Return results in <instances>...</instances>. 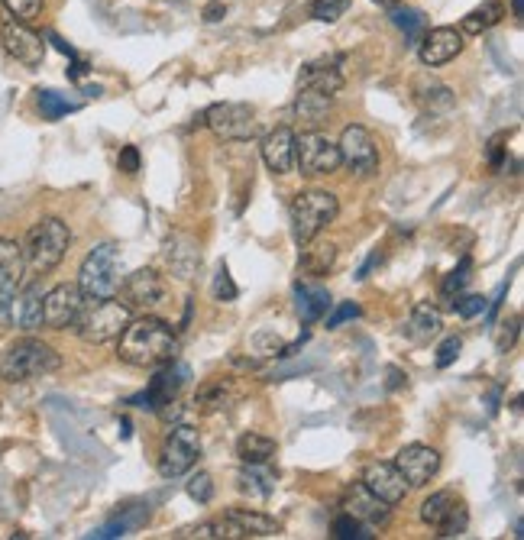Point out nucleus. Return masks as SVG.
Listing matches in <instances>:
<instances>
[{"label": "nucleus", "instance_id": "obj_1", "mask_svg": "<svg viewBox=\"0 0 524 540\" xmlns=\"http://www.w3.org/2000/svg\"><path fill=\"white\" fill-rule=\"evenodd\" d=\"M117 356L133 369H159L178 359V334L159 317H130L117 337Z\"/></svg>", "mask_w": 524, "mask_h": 540}, {"label": "nucleus", "instance_id": "obj_2", "mask_svg": "<svg viewBox=\"0 0 524 540\" xmlns=\"http://www.w3.org/2000/svg\"><path fill=\"white\" fill-rule=\"evenodd\" d=\"M337 59H324V62H308L305 68H301L298 75V94H295V114L298 120L311 123V127H317L327 114L330 107H334L337 94L343 91V75L337 72Z\"/></svg>", "mask_w": 524, "mask_h": 540}, {"label": "nucleus", "instance_id": "obj_3", "mask_svg": "<svg viewBox=\"0 0 524 540\" xmlns=\"http://www.w3.org/2000/svg\"><path fill=\"white\" fill-rule=\"evenodd\" d=\"M337 214H340V201H337L334 191H327V188L298 191V195L292 198V207H288V220H292V240L298 246L317 240L330 224H334Z\"/></svg>", "mask_w": 524, "mask_h": 540}, {"label": "nucleus", "instance_id": "obj_4", "mask_svg": "<svg viewBox=\"0 0 524 540\" xmlns=\"http://www.w3.org/2000/svg\"><path fill=\"white\" fill-rule=\"evenodd\" d=\"M68 246H72V230H68L65 220L43 217L39 224L30 227V233H26V240L20 246L23 249V266L33 275H46L65 259Z\"/></svg>", "mask_w": 524, "mask_h": 540}, {"label": "nucleus", "instance_id": "obj_5", "mask_svg": "<svg viewBox=\"0 0 524 540\" xmlns=\"http://www.w3.org/2000/svg\"><path fill=\"white\" fill-rule=\"evenodd\" d=\"M62 366V356L49 343L36 337H23L17 343L4 346L0 353V379L4 382H30L39 376H49Z\"/></svg>", "mask_w": 524, "mask_h": 540}, {"label": "nucleus", "instance_id": "obj_6", "mask_svg": "<svg viewBox=\"0 0 524 540\" xmlns=\"http://www.w3.org/2000/svg\"><path fill=\"white\" fill-rule=\"evenodd\" d=\"M282 534V521H275L266 511L253 508H227L224 515L214 521H204L191 528L185 537H204V540H250V537H275Z\"/></svg>", "mask_w": 524, "mask_h": 540}, {"label": "nucleus", "instance_id": "obj_7", "mask_svg": "<svg viewBox=\"0 0 524 540\" xmlns=\"http://www.w3.org/2000/svg\"><path fill=\"white\" fill-rule=\"evenodd\" d=\"M78 292L85 301H104L120 295V246L98 243L78 269Z\"/></svg>", "mask_w": 524, "mask_h": 540}, {"label": "nucleus", "instance_id": "obj_8", "mask_svg": "<svg viewBox=\"0 0 524 540\" xmlns=\"http://www.w3.org/2000/svg\"><path fill=\"white\" fill-rule=\"evenodd\" d=\"M133 311L127 304H120L117 298H104V301H85L78 321H75V334L85 343H110L123 334V327L130 324Z\"/></svg>", "mask_w": 524, "mask_h": 540}, {"label": "nucleus", "instance_id": "obj_9", "mask_svg": "<svg viewBox=\"0 0 524 540\" xmlns=\"http://www.w3.org/2000/svg\"><path fill=\"white\" fill-rule=\"evenodd\" d=\"M204 127H208L217 140H227V143H250L259 133L256 110L250 104H237V101L211 104L204 110Z\"/></svg>", "mask_w": 524, "mask_h": 540}, {"label": "nucleus", "instance_id": "obj_10", "mask_svg": "<svg viewBox=\"0 0 524 540\" xmlns=\"http://www.w3.org/2000/svg\"><path fill=\"white\" fill-rule=\"evenodd\" d=\"M201 456V437L191 424H172V431L165 434L162 450H159V476L162 479H178L185 476Z\"/></svg>", "mask_w": 524, "mask_h": 540}, {"label": "nucleus", "instance_id": "obj_11", "mask_svg": "<svg viewBox=\"0 0 524 540\" xmlns=\"http://www.w3.org/2000/svg\"><path fill=\"white\" fill-rule=\"evenodd\" d=\"M337 149H340V165H347L356 178H372L379 172V165H382L379 146L372 140V133L366 127H360V123L343 127Z\"/></svg>", "mask_w": 524, "mask_h": 540}, {"label": "nucleus", "instance_id": "obj_12", "mask_svg": "<svg viewBox=\"0 0 524 540\" xmlns=\"http://www.w3.org/2000/svg\"><path fill=\"white\" fill-rule=\"evenodd\" d=\"M295 165L301 175L317 178V175H334L340 169V149L330 136L308 130L295 136Z\"/></svg>", "mask_w": 524, "mask_h": 540}, {"label": "nucleus", "instance_id": "obj_13", "mask_svg": "<svg viewBox=\"0 0 524 540\" xmlns=\"http://www.w3.org/2000/svg\"><path fill=\"white\" fill-rule=\"evenodd\" d=\"M188 379H191V369L185 363H178V359H172V363L159 366L153 382H149V389H143L140 395H133L127 405L140 408V411H159L162 405H169V401L178 398V392L185 389Z\"/></svg>", "mask_w": 524, "mask_h": 540}, {"label": "nucleus", "instance_id": "obj_14", "mask_svg": "<svg viewBox=\"0 0 524 540\" xmlns=\"http://www.w3.org/2000/svg\"><path fill=\"white\" fill-rule=\"evenodd\" d=\"M0 43H4V52L13 62H20L26 68H39L46 59V43L36 30H30V23L20 20H7L0 26Z\"/></svg>", "mask_w": 524, "mask_h": 540}, {"label": "nucleus", "instance_id": "obj_15", "mask_svg": "<svg viewBox=\"0 0 524 540\" xmlns=\"http://www.w3.org/2000/svg\"><path fill=\"white\" fill-rule=\"evenodd\" d=\"M81 308H85V295L78 292V285H55L43 295V327L49 330L75 327Z\"/></svg>", "mask_w": 524, "mask_h": 540}, {"label": "nucleus", "instance_id": "obj_16", "mask_svg": "<svg viewBox=\"0 0 524 540\" xmlns=\"http://www.w3.org/2000/svg\"><path fill=\"white\" fill-rule=\"evenodd\" d=\"M395 466H398V473L405 476L408 489H424L427 482L437 476L440 453L434 447H424V443H408V447L398 450Z\"/></svg>", "mask_w": 524, "mask_h": 540}, {"label": "nucleus", "instance_id": "obj_17", "mask_svg": "<svg viewBox=\"0 0 524 540\" xmlns=\"http://www.w3.org/2000/svg\"><path fill=\"white\" fill-rule=\"evenodd\" d=\"M363 486L376 495V498H382L385 505L389 508H395V505H402L405 498H408V482H405V476L398 473V466L395 463H382V460H376V463H369L366 469H363Z\"/></svg>", "mask_w": 524, "mask_h": 540}, {"label": "nucleus", "instance_id": "obj_18", "mask_svg": "<svg viewBox=\"0 0 524 540\" xmlns=\"http://www.w3.org/2000/svg\"><path fill=\"white\" fill-rule=\"evenodd\" d=\"M463 52V33L457 26H437V30H427L424 39L418 43V59L427 68H440L453 62Z\"/></svg>", "mask_w": 524, "mask_h": 540}, {"label": "nucleus", "instance_id": "obj_19", "mask_svg": "<svg viewBox=\"0 0 524 540\" xmlns=\"http://www.w3.org/2000/svg\"><path fill=\"white\" fill-rule=\"evenodd\" d=\"M123 288V304L133 311V308H140V311H149V308H156V304L165 301V279L156 272V269H136L133 275H127V279L120 282Z\"/></svg>", "mask_w": 524, "mask_h": 540}, {"label": "nucleus", "instance_id": "obj_20", "mask_svg": "<svg viewBox=\"0 0 524 540\" xmlns=\"http://www.w3.org/2000/svg\"><path fill=\"white\" fill-rule=\"evenodd\" d=\"M343 511L353 515L356 521H363L366 528H385V524H389V515H392V508L385 505L382 498L372 495L363 482H356V486L343 492Z\"/></svg>", "mask_w": 524, "mask_h": 540}, {"label": "nucleus", "instance_id": "obj_21", "mask_svg": "<svg viewBox=\"0 0 524 540\" xmlns=\"http://www.w3.org/2000/svg\"><path fill=\"white\" fill-rule=\"evenodd\" d=\"M262 162L272 175H288L295 169V133L288 127H275L262 140Z\"/></svg>", "mask_w": 524, "mask_h": 540}, {"label": "nucleus", "instance_id": "obj_22", "mask_svg": "<svg viewBox=\"0 0 524 540\" xmlns=\"http://www.w3.org/2000/svg\"><path fill=\"white\" fill-rule=\"evenodd\" d=\"M165 259H169L172 275L188 282V279H195L201 269V246L191 237H185V233H178V237H172L169 246H165Z\"/></svg>", "mask_w": 524, "mask_h": 540}, {"label": "nucleus", "instance_id": "obj_23", "mask_svg": "<svg viewBox=\"0 0 524 540\" xmlns=\"http://www.w3.org/2000/svg\"><path fill=\"white\" fill-rule=\"evenodd\" d=\"M295 308L301 324H314L334 308V298H330L327 288L321 285H311V282H295Z\"/></svg>", "mask_w": 524, "mask_h": 540}, {"label": "nucleus", "instance_id": "obj_24", "mask_svg": "<svg viewBox=\"0 0 524 540\" xmlns=\"http://www.w3.org/2000/svg\"><path fill=\"white\" fill-rule=\"evenodd\" d=\"M440 327H444V317H440V311L434 308L431 301H418L415 308H411V317H408V324H405V337L411 343H431L437 334H440Z\"/></svg>", "mask_w": 524, "mask_h": 540}, {"label": "nucleus", "instance_id": "obj_25", "mask_svg": "<svg viewBox=\"0 0 524 540\" xmlns=\"http://www.w3.org/2000/svg\"><path fill=\"white\" fill-rule=\"evenodd\" d=\"M13 317H17V327L26 330V334L43 327V288H39V282L17 292V298H13Z\"/></svg>", "mask_w": 524, "mask_h": 540}, {"label": "nucleus", "instance_id": "obj_26", "mask_svg": "<svg viewBox=\"0 0 524 540\" xmlns=\"http://www.w3.org/2000/svg\"><path fill=\"white\" fill-rule=\"evenodd\" d=\"M301 272L311 275V279H321V275H327L330 269H334V262H337V246L334 243H305L301 246Z\"/></svg>", "mask_w": 524, "mask_h": 540}, {"label": "nucleus", "instance_id": "obj_27", "mask_svg": "<svg viewBox=\"0 0 524 540\" xmlns=\"http://www.w3.org/2000/svg\"><path fill=\"white\" fill-rule=\"evenodd\" d=\"M415 101H418L424 110H431V114H440V110H450L453 104H457V94H453L447 85H440L437 78L421 75V78L415 81Z\"/></svg>", "mask_w": 524, "mask_h": 540}, {"label": "nucleus", "instance_id": "obj_28", "mask_svg": "<svg viewBox=\"0 0 524 540\" xmlns=\"http://www.w3.org/2000/svg\"><path fill=\"white\" fill-rule=\"evenodd\" d=\"M502 17H505V4H502V0H486V4L470 10L460 20V33L463 36H482L486 30H492L495 23H502Z\"/></svg>", "mask_w": 524, "mask_h": 540}, {"label": "nucleus", "instance_id": "obj_29", "mask_svg": "<svg viewBox=\"0 0 524 540\" xmlns=\"http://www.w3.org/2000/svg\"><path fill=\"white\" fill-rule=\"evenodd\" d=\"M237 482H240V489L253 498H269L275 492V473L266 463H243Z\"/></svg>", "mask_w": 524, "mask_h": 540}, {"label": "nucleus", "instance_id": "obj_30", "mask_svg": "<svg viewBox=\"0 0 524 540\" xmlns=\"http://www.w3.org/2000/svg\"><path fill=\"white\" fill-rule=\"evenodd\" d=\"M237 456H240V463H269L275 456V440L266 434L246 431L237 440Z\"/></svg>", "mask_w": 524, "mask_h": 540}, {"label": "nucleus", "instance_id": "obj_31", "mask_svg": "<svg viewBox=\"0 0 524 540\" xmlns=\"http://www.w3.org/2000/svg\"><path fill=\"white\" fill-rule=\"evenodd\" d=\"M23 269H26L23 262L0 269V324H10V317H13V298L20 292Z\"/></svg>", "mask_w": 524, "mask_h": 540}, {"label": "nucleus", "instance_id": "obj_32", "mask_svg": "<svg viewBox=\"0 0 524 540\" xmlns=\"http://www.w3.org/2000/svg\"><path fill=\"white\" fill-rule=\"evenodd\" d=\"M392 23L408 36V43H411V46H418L421 39H424V33H427V17H424L421 10H415V7L395 4V7H392Z\"/></svg>", "mask_w": 524, "mask_h": 540}, {"label": "nucleus", "instance_id": "obj_33", "mask_svg": "<svg viewBox=\"0 0 524 540\" xmlns=\"http://www.w3.org/2000/svg\"><path fill=\"white\" fill-rule=\"evenodd\" d=\"M149 518V508H136V511H123V515H117V518H110L104 528H98L91 537H101V540H107V537H123L127 531H133V528H140V524Z\"/></svg>", "mask_w": 524, "mask_h": 540}, {"label": "nucleus", "instance_id": "obj_34", "mask_svg": "<svg viewBox=\"0 0 524 540\" xmlns=\"http://www.w3.org/2000/svg\"><path fill=\"white\" fill-rule=\"evenodd\" d=\"M36 104H39V110H43V117L46 120H62L65 114H75V110H81V104L78 101H68L65 94H59V91H36Z\"/></svg>", "mask_w": 524, "mask_h": 540}, {"label": "nucleus", "instance_id": "obj_35", "mask_svg": "<svg viewBox=\"0 0 524 540\" xmlns=\"http://www.w3.org/2000/svg\"><path fill=\"white\" fill-rule=\"evenodd\" d=\"M227 401H230V385L227 382H208V385H201V389H198L195 408L204 411V414H214L220 408H227Z\"/></svg>", "mask_w": 524, "mask_h": 540}, {"label": "nucleus", "instance_id": "obj_36", "mask_svg": "<svg viewBox=\"0 0 524 540\" xmlns=\"http://www.w3.org/2000/svg\"><path fill=\"white\" fill-rule=\"evenodd\" d=\"M457 505V498H453V492H434L431 498H424L421 505V521L431 524V528H437L440 521L447 518V511Z\"/></svg>", "mask_w": 524, "mask_h": 540}, {"label": "nucleus", "instance_id": "obj_37", "mask_svg": "<svg viewBox=\"0 0 524 540\" xmlns=\"http://www.w3.org/2000/svg\"><path fill=\"white\" fill-rule=\"evenodd\" d=\"M470 272H473V259H470V256H463V259H460V266L447 275L444 285H440V298H444V301H453V298H457V295L463 292V288H466V282H470Z\"/></svg>", "mask_w": 524, "mask_h": 540}, {"label": "nucleus", "instance_id": "obj_38", "mask_svg": "<svg viewBox=\"0 0 524 540\" xmlns=\"http://www.w3.org/2000/svg\"><path fill=\"white\" fill-rule=\"evenodd\" d=\"M492 343H495V350L499 353H508L515 346L518 340V330H521V317L512 314V317H505V321H492Z\"/></svg>", "mask_w": 524, "mask_h": 540}, {"label": "nucleus", "instance_id": "obj_39", "mask_svg": "<svg viewBox=\"0 0 524 540\" xmlns=\"http://www.w3.org/2000/svg\"><path fill=\"white\" fill-rule=\"evenodd\" d=\"M330 534H334L337 540H369L372 537L366 524L356 521L353 515H347V511L334 518V524H330Z\"/></svg>", "mask_w": 524, "mask_h": 540}, {"label": "nucleus", "instance_id": "obj_40", "mask_svg": "<svg viewBox=\"0 0 524 540\" xmlns=\"http://www.w3.org/2000/svg\"><path fill=\"white\" fill-rule=\"evenodd\" d=\"M350 0H311V17L317 23H337L340 17H347Z\"/></svg>", "mask_w": 524, "mask_h": 540}, {"label": "nucleus", "instance_id": "obj_41", "mask_svg": "<svg viewBox=\"0 0 524 540\" xmlns=\"http://www.w3.org/2000/svg\"><path fill=\"white\" fill-rule=\"evenodd\" d=\"M466 524H470V515H466V508H463V502H457L450 511H447V518L437 524V537H460V534H466Z\"/></svg>", "mask_w": 524, "mask_h": 540}, {"label": "nucleus", "instance_id": "obj_42", "mask_svg": "<svg viewBox=\"0 0 524 540\" xmlns=\"http://www.w3.org/2000/svg\"><path fill=\"white\" fill-rule=\"evenodd\" d=\"M211 292H214L217 301H237L240 288H237V282H233V275H230V269H227V262H220V266H217V275H214Z\"/></svg>", "mask_w": 524, "mask_h": 540}, {"label": "nucleus", "instance_id": "obj_43", "mask_svg": "<svg viewBox=\"0 0 524 540\" xmlns=\"http://www.w3.org/2000/svg\"><path fill=\"white\" fill-rule=\"evenodd\" d=\"M0 4H4V10L20 23H30L43 13V0H0Z\"/></svg>", "mask_w": 524, "mask_h": 540}, {"label": "nucleus", "instance_id": "obj_44", "mask_svg": "<svg viewBox=\"0 0 524 540\" xmlns=\"http://www.w3.org/2000/svg\"><path fill=\"white\" fill-rule=\"evenodd\" d=\"M253 350L269 359V356H285V340L279 334H272V330H259V334L253 337Z\"/></svg>", "mask_w": 524, "mask_h": 540}, {"label": "nucleus", "instance_id": "obj_45", "mask_svg": "<svg viewBox=\"0 0 524 540\" xmlns=\"http://www.w3.org/2000/svg\"><path fill=\"white\" fill-rule=\"evenodd\" d=\"M185 492L195 498L198 505H208L211 498H214V479H211V473H195V476L188 479Z\"/></svg>", "mask_w": 524, "mask_h": 540}, {"label": "nucleus", "instance_id": "obj_46", "mask_svg": "<svg viewBox=\"0 0 524 540\" xmlns=\"http://www.w3.org/2000/svg\"><path fill=\"white\" fill-rule=\"evenodd\" d=\"M486 304L489 301L482 298V295H457V298L450 301V308L457 311L463 321H470V317H476V314H486Z\"/></svg>", "mask_w": 524, "mask_h": 540}, {"label": "nucleus", "instance_id": "obj_47", "mask_svg": "<svg viewBox=\"0 0 524 540\" xmlns=\"http://www.w3.org/2000/svg\"><path fill=\"white\" fill-rule=\"evenodd\" d=\"M363 314V308L360 304H353V301H343V304H337L334 311L330 314H324V321H327V330H337L340 324H347V321H356V317Z\"/></svg>", "mask_w": 524, "mask_h": 540}, {"label": "nucleus", "instance_id": "obj_48", "mask_svg": "<svg viewBox=\"0 0 524 540\" xmlns=\"http://www.w3.org/2000/svg\"><path fill=\"white\" fill-rule=\"evenodd\" d=\"M460 350H463V340H460V337H447L444 343L437 346L434 366H437V369H447V366H453V363H457Z\"/></svg>", "mask_w": 524, "mask_h": 540}, {"label": "nucleus", "instance_id": "obj_49", "mask_svg": "<svg viewBox=\"0 0 524 540\" xmlns=\"http://www.w3.org/2000/svg\"><path fill=\"white\" fill-rule=\"evenodd\" d=\"M117 165H120L123 175H136V172H140V165H143V162H140V149H136V146H123Z\"/></svg>", "mask_w": 524, "mask_h": 540}, {"label": "nucleus", "instance_id": "obj_50", "mask_svg": "<svg viewBox=\"0 0 524 540\" xmlns=\"http://www.w3.org/2000/svg\"><path fill=\"white\" fill-rule=\"evenodd\" d=\"M505 140H508V133H499V136H492V140H489L486 156H489L492 169H502V162H505Z\"/></svg>", "mask_w": 524, "mask_h": 540}, {"label": "nucleus", "instance_id": "obj_51", "mask_svg": "<svg viewBox=\"0 0 524 540\" xmlns=\"http://www.w3.org/2000/svg\"><path fill=\"white\" fill-rule=\"evenodd\" d=\"M17 262H23V249L13 240L0 237V269H4V266H17Z\"/></svg>", "mask_w": 524, "mask_h": 540}, {"label": "nucleus", "instance_id": "obj_52", "mask_svg": "<svg viewBox=\"0 0 524 540\" xmlns=\"http://www.w3.org/2000/svg\"><path fill=\"white\" fill-rule=\"evenodd\" d=\"M156 414H159V418H162L165 424H178V421H182L185 408L178 405V398H175V401H169V405H162V408H159Z\"/></svg>", "mask_w": 524, "mask_h": 540}, {"label": "nucleus", "instance_id": "obj_53", "mask_svg": "<svg viewBox=\"0 0 524 540\" xmlns=\"http://www.w3.org/2000/svg\"><path fill=\"white\" fill-rule=\"evenodd\" d=\"M46 39H49V43H52V46H55V49H59V52H62V55H68V59H72V62H75V59H78V52H75V49H72V46H68V43H65V39H62V36H55V33H49V36H46Z\"/></svg>", "mask_w": 524, "mask_h": 540}, {"label": "nucleus", "instance_id": "obj_54", "mask_svg": "<svg viewBox=\"0 0 524 540\" xmlns=\"http://www.w3.org/2000/svg\"><path fill=\"white\" fill-rule=\"evenodd\" d=\"M220 17H224V7H217V4H211L208 10H204V20H208V23H217Z\"/></svg>", "mask_w": 524, "mask_h": 540}, {"label": "nucleus", "instance_id": "obj_55", "mask_svg": "<svg viewBox=\"0 0 524 540\" xmlns=\"http://www.w3.org/2000/svg\"><path fill=\"white\" fill-rule=\"evenodd\" d=\"M512 13H515V17H524V4H521V0H512Z\"/></svg>", "mask_w": 524, "mask_h": 540}, {"label": "nucleus", "instance_id": "obj_56", "mask_svg": "<svg viewBox=\"0 0 524 540\" xmlns=\"http://www.w3.org/2000/svg\"><path fill=\"white\" fill-rule=\"evenodd\" d=\"M372 4H379V7H385V10H392L398 0H372Z\"/></svg>", "mask_w": 524, "mask_h": 540}]
</instances>
